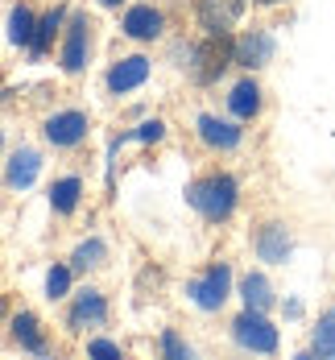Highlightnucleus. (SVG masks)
<instances>
[{"instance_id": "nucleus-1", "label": "nucleus", "mask_w": 335, "mask_h": 360, "mask_svg": "<svg viewBox=\"0 0 335 360\" xmlns=\"http://www.w3.org/2000/svg\"><path fill=\"white\" fill-rule=\"evenodd\" d=\"M236 199H240V186L232 174H207V179L190 182L186 186V203L211 224H223V219L236 212Z\"/></svg>"}, {"instance_id": "nucleus-2", "label": "nucleus", "mask_w": 335, "mask_h": 360, "mask_svg": "<svg viewBox=\"0 0 335 360\" xmlns=\"http://www.w3.org/2000/svg\"><path fill=\"white\" fill-rule=\"evenodd\" d=\"M236 63V41L228 34H207V41L186 46V71L195 83H216Z\"/></svg>"}, {"instance_id": "nucleus-3", "label": "nucleus", "mask_w": 335, "mask_h": 360, "mask_svg": "<svg viewBox=\"0 0 335 360\" xmlns=\"http://www.w3.org/2000/svg\"><path fill=\"white\" fill-rule=\"evenodd\" d=\"M232 340L249 352H277V327L265 319V311L244 307V315L232 323Z\"/></svg>"}, {"instance_id": "nucleus-4", "label": "nucleus", "mask_w": 335, "mask_h": 360, "mask_svg": "<svg viewBox=\"0 0 335 360\" xmlns=\"http://www.w3.org/2000/svg\"><path fill=\"white\" fill-rule=\"evenodd\" d=\"M228 290H232V269L228 265H207V274L203 278H195L186 294H190V302L199 307V311H220L223 302H228Z\"/></svg>"}, {"instance_id": "nucleus-5", "label": "nucleus", "mask_w": 335, "mask_h": 360, "mask_svg": "<svg viewBox=\"0 0 335 360\" xmlns=\"http://www.w3.org/2000/svg\"><path fill=\"white\" fill-rule=\"evenodd\" d=\"M41 133H46V141L54 149H71V145H79L87 137V112H79V108L54 112V116H46Z\"/></svg>"}, {"instance_id": "nucleus-6", "label": "nucleus", "mask_w": 335, "mask_h": 360, "mask_svg": "<svg viewBox=\"0 0 335 360\" xmlns=\"http://www.w3.org/2000/svg\"><path fill=\"white\" fill-rule=\"evenodd\" d=\"M108 319V302H104V294L100 290H79L74 294V302H71V311H67V331H87V327H100Z\"/></svg>"}, {"instance_id": "nucleus-7", "label": "nucleus", "mask_w": 335, "mask_h": 360, "mask_svg": "<svg viewBox=\"0 0 335 360\" xmlns=\"http://www.w3.org/2000/svg\"><path fill=\"white\" fill-rule=\"evenodd\" d=\"M87 46H91V21H87V13H74L67 37H63V71L67 75H79L87 67Z\"/></svg>"}, {"instance_id": "nucleus-8", "label": "nucleus", "mask_w": 335, "mask_h": 360, "mask_svg": "<svg viewBox=\"0 0 335 360\" xmlns=\"http://www.w3.org/2000/svg\"><path fill=\"white\" fill-rule=\"evenodd\" d=\"M249 0H199V25L207 34H232Z\"/></svg>"}, {"instance_id": "nucleus-9", "label": "nucleus", "mask_w": 335, "mask_h": 360, "mask_svg": "<svg viewBox=\"0 0 335 360\" xmlns=\"http://www.w3.org/2000/svg\"><path fill=\"white\" fill-rule=\"evenodd\" d=\"M253 245H257V257L269 261V265H282V261L290 257V249H294L286 224H265V228H257V240H253Z\"/></svg>"}, {"instance_id": "nucleus-10", "label": "nucleus", "mask_w": 335, "mask_h": 360, "mask_svg": "<svg viewBox=\"0 0 335 360\" xmlns=\"http://www.w3.org/2000/svg\"><path fill=\"white\" fill-rule=\"evenodd\" d=\"M162 25H166V17L153 8V4H133L129 13H124V34L133 37V41H153V37L162 34Z\"/></svg>"}, {"instance_id": "nucleus-11", "label": "nucleus", "mask_w": 335, "mask_h": 360, "mask_svg": "<svg viewBox=\"0 0 335 360\" xmlns=\"http://www.w3.org/2000/svg\"><path fill=\"white\" fill-rule=\"evenodd\" d=\"M145 79H149V58H145V54L120 58V63H116V67L108 71V91H116V96H124V91L141 87Z\"/></svg>"}, {"instance_id": "nucleus-12", "label": "nucleus", "mask_w": 335, "mask_h": 360, "mask_svg": "<svg viewBox=\"0 0 335 360\" xmlns=\"http://www.w3.org/2000/svg\"><path fill=\"white\" fill-rule=\"evenodd\" d=\"M273 58V34H265V30H253V34L236 37V63L240 67H249V71H257Z\"/></svg>"}, {"instance_id": "nucleus-13", "label": "nucleus", "mask_w": 335, "mask_h": 360, "mask_svg": "<svg viewBox=\"0 0 335 360\" xmlns=\"http://www.w3.org/2000/svg\"><path fill=\"white\" fill-rule=\"evenodd\" d=\"M199 141L207 145V149H236L240 145V129L232 124V120H220V116H199Z\"/></svg>"}, {"instance_id": "nucleus-14", "label": "nucleus", "mask_w": 335, "mask_h": 360, "mask_svg": "<svg viewBox=\"0 0 335 360\" xmlns=\"http://www.w3.org/2000/svg\"><path fill=\"white\" fill-rule=\"evenodd\" d=\"M37 170H41V158H37L34 149H13L8 153V166H4V182L13 191H25L37 179Z\"/></svg>"}, {"instance_id": "nucleus-15", "label": "nucleus", "mask_w": 335, "mask_h": 360, "mask_svg": "<svg viewBox=\"0 0 335 360\" xmlns=\"http://www.w3.org/2000/svg\"><path fill=\"white\" fill-rule=\"evenodd\" d=\"M228 112L236 116V120H253L261 112V87L253 79H240L236 87H232V96H228Z\"/></svg>"}, {"instance_id": "nucleus-16", "label": "nucleus", "mask_w": 335, "mask_h": 360, "mask_svg": "<svg viewBox=\"0 0 335 360\" xmlns=\"http://www.w3.org/2000/svg\"><path fill=\"white\" fill-rule=\"evenodd\" d=\"M13 340L25 348V352H37V356H46V335H41V323H37L29 311H21V315H13Z\"/></svg>"}, {"instance_id": "nucleus-17", "label": "nucleus", "mask_w": 335, "mask_h": 360, "mask_svg": "<svg viewBox=\"0 0 335 360\" xmlns=\"http://www.w3.org/2000/svg\"><path fill=\"white\" fill-rule=\"evenodd\" d=\"M79 195H83V182L74 179V174L50 182V207H54L58 216H71L74 207H79Z\"/></svg>"}, {"instance_id": "nucleus-18", "label": "nucleus", "mask_w": 335, "mask_h": 360, "mask_svg": "<svg viewBox=\"0 0 335 360\" xmlns=\"http://www.w3.org/2000/svg\"><path fill=\"white\" fill-rule=\"evenodd\" d=\"M34 37H37V21H34V13L25 8V4H17L13 13H8V41L13 46H34Z\"/></svg>"}, {"instance_id": "nucleus-19", "label": "nucleus", "mask_w": 335, "mask_h": 360, "mask_svg": "<svg viewBox=\"0 0 335 360\" xmlns=\"http://www.w3.org/2000/svg\"><path fill=\"white\" fill-rule=\"evenodd\" d=\"M104 257H108V245H104L100 236H91V240H83V245H74V252H71V269H74V274H87V269H100V265H104Z\"/></svg>"}, {"instance_id": "nucleus-20", "label": "nucleus", "mask_w": 335, "mask_h": 360, "mask_svg": "<svg viewBox=\"0 0 335 360\" xmlns=\"http://www.w3.org/2000/svg\"><path fill=\"white\" fill-rule=\"evenodd\" d=\"M63 25V8H50L41 21H37V37H34V46H29V58L34 63H41L46 58V50H50V41H54V30Z\"/></svg>"}, {"instance_id": "nucleus-21", "label": "nucleus", "mask_w": 335, "mask_h": 360, "mask_svg": "<svg viewBox=\"0 0 335 360\" xmlns=\"http://www.w3.org/2000/svg\"><path fill=\"white\" fill-rule=\"evenodd\" d=\"M240 294H244V307H253V311H269L273 307V290H269V282L261 274H249L240 282Z\"/></svg>"}, {"instance_id": "nucleus-22", "label": "nucleus", "mask_w": 335, "mask_h": 360, "mask_svg": "<svg viewBox=\"0 0 335 360\" xmlns=\"http://www.w3.org/2000/svg\"><path fill=\"white\" fill-rule=\"evenodd\" d=\"M315 356H335V307L319 315V327H315V344H310Z\"/></svg>"}, {"instance_id": "nucleus-23", "label": "nucleus", "mask_w": 335, "mask_h": 360, "mask_svg": "<svg viewBox=\"0 0 335 360\" xmlns=\"http://www.w3.org/2000/svg\"><path fill=\"white\" fill-rule=\"evenodd\" d=\"M67 286H71V265H54L46 274V298H63Z\"/></svg>"}, {"instance_id": "nucleus-24", "label": "nucleus", "mask_w": 335, "mask_h": 360, "mask_svg": "<svg viewBox=\"0 0 335 360\" xmlns=\"http://www.w3.org/2000/svg\"><path fill=\"white\" fill-rule=\"evenodd\" d=\"M162 352H166L170 360H190V348L178 340V331H174V327H166V331H162Z\"/></svg>"}, {"instance_id": "nucleus-25", "label": "nucleus", "mask_w": 335, "mask_h": 360, "mask_svg": "<svg viewBox=\"0 0 335 360\" xmlns=\"http://www.w3.org/2000/svg\"><path fill=\"white\" fill-rule=\"evenodd\" d=\"M129 137H133V141H162V137H166V124H162V120H145V124L133 129Z\"/></svg>"}, {"instance_id": "nucleus-26", "label": "nucleus", "mask_w": 335, "mask_h": 360, "mask_svg": "<svg viewBox=\"0 0 335 360\" xmlns=\"http://www.w3.org/2000/svg\"><path fill=\"white\" fill-rule=\"evenodd\" d=\"M87 352H91V356H120V344H112V340H91Z\"/></svg>"}, {"instance_id": "nucleus-27", "label": "nucleus", "mask_w": 335, "mask_h": 360, "mask_svg": "<svg viewBox=\"0 0 335 360\" xmlns=\"http://www.w3.org/2000/svg\"><path fill=\"white\" fill-rule=\"evenodd\" d=\"M257 4H282V0H257Z\"/></svg>"}, {"instance_id": "nucleus-28", "label": "nucleus", "mask_w": 335, "mask_h": 360, "mask_svg": "<svg viewBox=\"0 0 335 360\" xmlns=\"http://www.w3.org/2000/svg\"><path fill=\"white\" fill-rule=\"evenodd\" d=\"M100 4H108V8H112V4H120V0H100Z\"/></svg>"}]
</instances>
